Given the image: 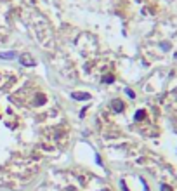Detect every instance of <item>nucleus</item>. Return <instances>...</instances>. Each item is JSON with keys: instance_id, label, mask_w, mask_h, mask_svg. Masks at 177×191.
Segmentation results:
<instances>
[{"instance_id": "obj_1", "label": "nucleus", "mask_w": 177, "mask_h": 191, "mask_svg": "<svg viewBox=\"0 0 177 191\" xmlns=\"http://www.w3.org/2000/svg\"><path fill=\"white\" fill-rule=\"evenodd\" d=\"M71 97H73V99L84 101V99H90V94H87V92H73V94H71Z\"/></svg>"}, {"instance_id": "obj_2", "label": "nucleus", "mask_w": 177, "mask_h": 191, "mask_svg": "<svg viewBox=\"0 0 177 191\" xmlns=\"http://www.w3.org/2000/svg\"><path fill=\"white\" fill-rule=\"evenodd\" d=\"M16 54L14 52H0V57H2V59H9V57H14Z\"/></svg>"}, {"instance_id": "obj_3", "label": "nucleus", "mask_w": 177, "mask_h": 191, "mask_svg": "<svg viewBox=\"0 0 177 191\" xmlns=\"http://www.w3.org/2000/svg\"><path fill=\"white\" fill-rule=\"evenodd\" d=\"M113 108H115V111H122L123 104H122V103H115V104H113Z\"/></svg>"}, {"instance_id": "obj_4", "label": "nucleus", "mask_w": 177, "mask_h": 191, "mask_svg": "<svg viewBox=\"0 0 177 191\" xmlns=\"http://www.w3.org/2000/svg\"><path fill=\"white\" fill-rule=\"evenodd\" d=\"M142 116H144V111H137V115H135V118H137V120H141Z\"/></svg>"}, {"instance_id": "obj_5", "label": "nucleus", "mask_w": 177, "mask_h": 191, "mask_svg": "<svg viewBox=\"0 0 177 191\" xmlns=\"http://www.w3.org/2000/svg\"><path fill=\"white\" fill-rule=\"evenodd\" d=\"M162 191H172V189H170L169 186H162Z\"/></svg>"}]
</instances>
